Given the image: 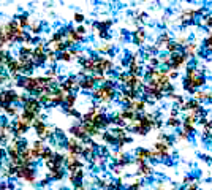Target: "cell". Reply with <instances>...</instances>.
Here are the masks:
<instances>
[{"mask_svg":"<svg viewBox=\"0 0 212 190\" xmlns=\"http://www.w3.org/2000/svg\"><path fill=\"white\" fill-rule=\"evenodd\" d=\"M94 97L95 98H98V100H101V101H109L114 97V84L111 81L103 84L101 87H98V89L94 92Z\"/></svg>","mask_w":212,"mask_h":190,"instance_id":"1","label":"cell"},{"mask_svg":"<svg viewBox=\"0 0 212 190\" xmlns=\"http://www.w3.org/2000/svg\"><path fill=\"white\" fill-rule=\"evenodd\" d=\"M17 178H21V179H24L27 181V182H35V171L29 168V166H19L17 168Z\"/></svg>","mask_w":212,"mask_h":190,"instance_id":"2","label":"cell"},{"mask_svg":"<svg viewBox=\"0 0 212 190\" xmlns=\"http://www.w3.org/2000/svg\"><path fill=\"white\" fill-rule=\"evenodd\" d=\"M67 149H68V152H71V154L79 155V154H82V149H84V146L79 144L78 138H71V140H68V143H67Z\"/></svg>","mask_w":212,"mask_h":190,"instance_id":"3","label":"cell"},{"mask_svg":"<svg viewBox=\"0 0 212 190\" xmlns=\"http://www.w3.org/2000/svg\"><path fill=\"white\" fill-rule=\"evenodd\" d=\"M70 133H73V136L78 138V140H79V138H81V140H86V138H87V132H86V128H84V125H82V124L73 125Z\"/></svg>","mask_w":212,"mask_h":190,"instance_id":"4","label":"cell"},{"mask_svg":"<svg viewBox=\"0 0 212 190\" xmlns=\"http://www.w3.org/2000/svg\"><path fill=\"white\" fill-rule=\"evenodd\" d=\"M0 95H2V100H3V106L10 105V103H13V101H16L17 98H19V95H17L15 90H5Z\"/></svg>","mask_w":212,"mask_h":190,"instance_id":"5","label":"cell"},{"mask_svg":"<svg viewBox=\"0 0 212 190\" xmlns=\"http://www.w3.org/2000/svg\"><path fill=\"white\" fill-rule=\"evenodd\" d=\"M22 86H24L27 90H30V92L38 90V81H36V78H25V79L22 81Z\"/></svg>","mask_w":212,"mask_h":190,"instance_id":"6","label":"cell"},{"mask_svg":"<svg viewBox=\"0 0 212 190\" xmlns=\"http://www.w3.org/2000/svg\"><path fill=\"white\" fill-rule=\"evenodd\" d=\"M40 101L38 100H27V103L24 105V109L27 111H30V113H35V114H38L40 113Z\"/></svg>","mask_w":212,"mask_h":190,"instance_id":"7","label":"cell"},{"mask_svg":"<svg viewBox=\"0 0 212 190\" xmlns=\"http://www.w3.org/2000/svg\"><path fill=\"white\" fill-rule=\"evenodd\" d=\"M67 92H63L62 89H59V90H56L52 94V98H51V101L52 103H56V105H59V103H63L65 101V98H67Z\"/></svg>","mask_w":212,"mask_h":190,"instance_id":"8","label":"cell"},{"mask_svg":"<svg viewBox=\"0 0 212 190\" xmlns=\"http://www.w3.org/2000/svg\"><path fill=\"white\" fill-rule=\"evenodd\" d=\"M81 40H82V35H81V33H78L76 30H70V32H68V43H67L68 46L79 43Z\"/></svg>","mask_w":212,"mask_h":190,"instance_id":"9","label":"cell"},{"mask_svg":"<svg viewBox=\"0 0 212 190\" xmlns=\"http://www.w3.org/2000/svg\"><path fill=\"white\" fill-rule=\"evenodd\" d=\"M7 67H8V70H10L13 75H16L17 71H22V68H21V62H19V59H15V60H10V62L7 63Z\"/></svg>","mask_w":212,"mask_h":190,"instance_id":"10","label":"cell"},{"mask_svg":"<svg viewBox=\"0 0 212 190\" xmlns=\"http://www.w3.org/2000/svg\"><path fill=\"white\" fill-rule=\"evenodd\" d=\"M79 86L82 87V89H94V86H95V79H94V76H92V78H86L84 81H81V82H79Z\"/></svg>","mask_w":212,"mask_h":190,"instance_id":"11","label":"cell"},{"mask_svg":"<svg viewBox=\"0 0 212 190\" xmlns=\"http://www.w3.org/2000/svg\"><path fill=\"white\" fill-rule=\"evenodd\" d=\"M65 46H67V43H63V41H57V40L51 41V49L52 51H63Z\"/></svg>","mask_w":212,"mask_h":190,"instance_id":"12","label":"cell"},{"mask_svg":"<svg viewBox=\"0 0 212 190\" xmlns=\"http://www.w3.org/2000/svg\"><path fill=\"white\" fill-rule=\"evenodd\" d=\"M144 38H146L144 30H142V29H138V30L135 32V41H136V44H142Z\"/></svg>","mask_w":212,"mask_h":190,"instance_id":"13","label":"cell"},{"mask_svg":"<svg viewBox=\"0 0 212 190\" xmlns=\"http://www.w3.org/2000/svg\"><path fill=\"white\" fill-rule=\"evenodd\" d=\"M25 132H27V127H25V125L16 122V125H15V135H16V136H21V135H24Z\"/></svg>","mask_w":212,"mask_h":190,"instance_id":"14","label":"cell"},{"mask_svg":"<svg viewBox=\"0 0 212 190\" xmlns=\"http://www.w3.org/2000/svg\"><path fill=\"white\" fill-rule=\"evenodd\" d=\"M62 176H63V173L60 171V168L51 170V178H52V179H62Z\"/></svg>","mask_w":212,"mask_h":190,"instance_id":"15","label":"cell"},{"mask_svg":"<svg viewBox=\"0 0 212 190\" xmlns=\"http://www.w3.org/2000/svg\"><path fill=\"white\" fill-rule=\"evenodd\" d=\"M139 173L144 174V176H149L152 173V170H150V166H147L146 163H142V165H139Z\"/></svg>","mask_w":212,"mask_h":190,"instance_id":"16","label":"cell"},{"mask_svg":"<svg viewBox=\"0 0 212 190\" xmlns=\"http://www.w3.org/2000/svg\"><path fill=\"white\" fill-rule=\"evenodd\" d=\"M41 157H43V159H44L46 162H48V160H51V159L54 157V152L51 151V149H44V152L41 154Z\"/></svg>","mask_w":212,"mask_h":190,"instance_id":"17","label":"cell"},{"mask_svg":"<svg viewBox=\"0 0 212 190\" xmlns=\"http://www.w3.org/2000/svg\"><path fill=\"white\" fill-rule=\"evenodd\" d=\"M65 101H67L68 108H73V105H75V101H76V97H75V95H67Z\"/></svg>","mask_w":212,"mask_h":190,"instance_id":"18","label":"cell"},{"mask_svg":"<svg viewBox=\"0 0 212 190\" xmlns=\"http://www.w3.org/2000/svg\"><path fill=\"white\" fill-rule=\"evenodd\" d=\"M168 125H169V127H179V125H181V122H179V119H176V117H169Z\"/></svg>","mask_w":212,"mask_h":190,"instance_id":"19","label":"cell"},{"mask_svg":"<svg viewBox=\"0 0 212 190\" xmlns=\"http://www.w3.org/2000/svg\"><path fill=\"white\" fill-rule=\"evenodd\" d=\"M160 63V59H157V57H150L149 59V65H150V68H155L157 65Z\"/></svg>","mask_w":212,"mask_h":190,"instance_id":"20","label":"cell"},{"mask_svg":"<svg viewBox=\"0 0 212 190\" xmlns=\"http://www.w3.org/2000/svg\"><path fill=\"white\" fill-rule=\"evenodd\" d=\"M30 22H29V19H27V16H22V17H19V25L21 27H25V25H29Z\"/></svg>","mask_w":212,"mask_h":190,"instance_id":"21","label":"cell"},{"mask_svg":"<svg viewBox=\"0 0 212 190\" xmlns=\"http://www.w3.org/2000/svg\"><path fill=\"white\" fill-rule=\"evenodd\" d=\"M71 52H65V51H63L62 52V60H65V62H68V60H71Z\"/></svg>","mask_w":212,"mask_h":190,"instance_id":"22","label":"cell"},{"mask_svg":"<svg viewBox=\"0 0 212 190\" xmlns=\"http://www.w3.org/2000/svg\"><path fill=\"white\" fill-rule=\"evenodd\" d=\"M204 48H209V49H212V33H211V36L207 38L206 41H204Z\"/></svg>","mask_w":212,"mask_h":190,"instance_id":"23","label":"cell"},{"mask_svg":"<svg viewBox=\"0 0 212 190\" xmlns=\"http://www.w3.org/2000/svg\"><path fill=\"white\" fill-rule=\"evenodd\" d=\"M5 111H7V114H10V116H15V114L17 113V111H16L15 108H11V106H7Z\"/></svg>","mask_w":212,"mask_h":190,"instance_id":"24","label":"cell"},{"mask_svg":"<svg viewBox=\"0 0 212 190\" xmlns=\"http://www.w3.org/2000/svg\"><path fill=\"white\" fill-rule=\"evenodd\" d=\"M3 63H7V59H5V54H3V51L0 49V67H3Z\"/></svg>","mask_w":212,"mask_h":190,"instance_id":"25","label":"cell"},{"mask_svg":"<svg viewBox=\"0 0 212 190\" xmlns=\"http://www.w3.org/2000/svg\"><path fill=\"white\" fill-rule=\"evenodd\" d=\"M204 130H207V132L212 130V120H207V122L204 124Z\"/></svg>","mask_w":212,"mask_h":190,"instance_id":"26","label":"cell"},{"mask_svg":"<svg viewBox=\"0 0 212 190\" xmlns=\"http://www.w3.org/2000/svg\"><path fill=\"white\" fill-rule=\"evenodd\" d=\"M75 21L76 22H82V21H84V16L79 15V13H76V15H75Z\"/></svg>","mask_w":212,"mask_h":190,"instance_id":"27","label":"cell"},{"mask_svg":"<svg viewBox=\"0 0 212 190\" xmlns=\"http://www.w3.org/2000/svg\"><path fill=\"white\" fill-rule=\"evenodd\" d=\"M187 190H198V184H196V182H192V184H188Z\"/></svg>","mask_w":212,"mask_h":190,"instance_id":"28","label":"cell"},{"mask_svg":"<svg viewBox=\"0 0 212 190\" xmlns=\"http://www.w3.org/2000/svg\"><path fill=\"white\" fill-rule=\"evenodd\" d=\"M141 187V182H135L133 185H130V190H139Z\"/></svg>","mask_w":212,"mask_h":190,"instance_id":"29","label":"cell"},{"mask_svg":"<svg viewBox=\"0 0 212 190\" xmlns=\"http://www.w3.org/2000/svg\"><path fill=\"white\" fill-rule=\"evenodd\" d=\"M30 25H32V30H33V33H38L40 25H38V24H30Z\"/></svg>","mask_w":212,"mask_h":190,"instance_id":"30","label":"cell"},{"mask_svg":"<svg viewBox=\"0 0 212 190\" xmlns=\"http://www.w3.org/2000/svg\"><path fill=\"white\" fill-rule=\"evenodd\" d=\"M48 59H49V60H56V57H54V51L48 52Z\"/></svg>","mask_w":212,"mask_h":190,"instance_id":"31","label":"cell"},{"mask_svg":"<svg viewBox=\"0 0 212 190\" xmlns=\"http://www.w3.org/2000/svg\"><path fill=\"white\" fill-rule=\"evenodd\" d=\"M76 32H78V33H84V32H86V29H84V27H78V29H76Z\"/></svg>","mask_w":212,"mask_h":190,"instance_id":"32","label":"cell"},{"mask_svg":"<svg viewBox=\"0 0 212 190\" xmlns=\"http://www.w3.org/2000/svg\"><path fill=\"white\" fill-rule=\"evenodd\" d=\"M109 46H103V48H100V51H103V52H109Z\"/></svg>","mask_w":212,"mask_h":190,"instance_id":"33","label":"cell"},{"mask_svg":"<svg viewBox=\"0 0 212 190\" xmlns=\"http://www.w3.org/2000/svg\"><path fill=\"white\" fill-rule=\"evenodd\" d=\"M76 190H86L84 185H76Z\"/></svg>","mask_w":212,"mask_h":190,"instance_id":"34","label":"cell"}]
</instances>
